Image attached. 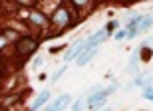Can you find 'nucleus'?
Listing matches in <instances>:
<instances>
[{"label":"nucleus","instance_id":"1","mask_svg":"<svg viewBox=\"0 0 153 111\" xmlns=\"http://www.w3.org/2000/svg\"><path fill=\"white\" fill-rule=\"evenodd\" d=\"M52 22L56 24V26H66V28H76L78 26V18L72 14V10L70 8H64V6H60L54 14H52Z\"/></svg>","mask_w":153,"mask_h":111},{"label":"nucleus","instance_id":"2","mask_svg":"<svg viewBox=\"0 0 153 111\" xmlns=\"http://www.w3.org/2000/svg\"><path fill=\"white\" fill-rule=\"evenodd\" d=\"M38 46H40V40H36L34 36H20V38L16 40L14 48H16L18 56H26V58H28L30 54H34V52L38 50Z\"/></svg>","mask_w":153,"mask_h":111},{"label":"nucleus","instance_id":"3","mask_svg":"<svg viewBox=\"0 0 153 111\" xmlns=\"http://www.w3.org/2000/svg\"><path fill=\"white\" fill-rule=\"evenodd\" d=\"M105 99H108L105 91H103V89H97V91H91V93L88 95V105H90L91 109H100V107L105 105Z\"/></svg>","mask_w":153,"mask_h":111},{"label":"nucleus","instance_id":"4","mask_svg":"<svg viewBox=\"0 0 153 111\" xmlns=\"http://www.w3.org/2000/svg\"><path fill=\"white\" fill-rule=\"evenodd\" d=\"M84 50H85V40H78V42H76V44L72 46L68 52H66V56H64V61L68 64V61H72V60H78Z\"/></svg>","mask_w":153,"mask_h":111},{"label":"nucleus","instance_id":"5","mask_svg":"<svg viewBox=\"0 0 153 111\" xmlns=\"http://www.w3.org/2000/svg\"><path fill=\"white\" fill-rule=\"evenodd\" d=\"M108 36H109V34H108V30H105V28H103V30H100V32H96L90 40H85V50H97V46L102 44Z\"/></svg>","mask_w":153,"mask_h":111},{"label":"nucleus","instance_id":"6","mask_svg":"<svg viewBox=\"0 0 153 111\" xmlns=\"http://www.w3.org/2000/svg\"><path fill=\"white\" fill-rule=\"evenodd\" d=\"M68 103H70V95L64 93V95H60V97H58L54 103H50V105L46 107V111H64Z\"/></svg>","mask_w":153,"mask_h":111},{"label":"nucleus","instance_id":"7","mask_svg":"<svg viewBox=\"0 0 153 111\" xmlns=\"http://www.w3.org/2000/svg\"><path fill=\"white\" fill-rule=\"evenodd\" d=\"M48 99H50V91L46 89V91H42V93H40L38 97H36V101H34V103L30 105V111H38V109H40L42 105H44V103H46Z\"/></svg>","mask_w":153,"mask_h":111},{"label":"nucleus","instance_id":"8","mask_svg":"<svg viewBox=\"0 0 153 111\" xmlns=\"http://www.w3.org/2000/svg\"><path fill=\"white\" fill-rule=\"evenodd\" d=\"M96 54H97V50H84V52H82V56L76 60V66H79V67L85 66V64H88V61H90Z\"/></svg>","mask_w":153,"mask_h":111},{"label":"nucleus","instance_id":"9","mask_svg":"<svg viewBox=\"0 0 153 111\" xmlns=\"http://www.w3.org/2000/svg\"><path fill=\"white\" fill-rule=\"evenodd\" d=\"M30 22L36 24V26H46V24H48V18H46L44 14H40L38 10H32V14H30Z\"/></svg>","mask_w":153,"mask_h":111},{"label":"nucleus","instance_id":"10","mask_svg":"<svg viewBox=\"0 0 153 111\" xmlns=\"http://www.w3.org/2000/svg\"><path fill=\"white\" fill-rule=\"evenodd\" d=\"M151 26H153V12H149L147 16H143L141 24L137 26V32H145V30H149Z\"/></svg>","mask_w":153,"mask_h":111},{"label":"nucleus","instance_id":"11","mask_svg":"<svg viewBox=\"0 0 153 111\" xmlns=\"http://www.w3.org/2000/svg\"><path fill=\"white\" fill-rule=\"evenodd\" d=\"M147 79H149L147 73H139V75L135 78V81H133V85H137V87H145V85H147V83H145Z\"/></svg>","mask_w":153,"mask_h":111},{"label":"nucleus","instance_id":"12","mask_svg":"<svg viewBox=\"0 0 153 111\" xmlns=\"http://www.w3.org/2000/svg\"><path fill=\"white\" fill-rule=\"evenodd\" d=\"M139 56H141V60L143 61H149V60H151V48H149V46H143V48H141V52H139Z\"/></svg>","mask_w":153,"mask_h":111},{"label":"nucleus","instance_id":"13","mask_svg":"<svg viewBox=\"0 0 153 111\" xmlns=\"http://www.w3.org/2000/svg\"><path fill=\"white\" fill-rule=\"evenodd\" d=\"M143 97L153 101V85H145V87H143Z\"/></svg>","mask_w":153,"mask_h":111},{"label":"nucleus","instance_id":"14","mask_svg":"<svg viewBox=\"0 0 153 111\" xmlns=\"http://www.w3.org/2000/svg\"><path fill=\"white\" fill-rule=\"evenodd\" d=\"M6 73H8V67H6V61H4V58L0 56V79L4 78Z\"/></svg>","mask_w":153,"mask_h":111},{"label":"nucleus","instance_id":"15","mask_svg":"<svg viewBox=\"0 0 153 111\" xmlns=\"http://www.w3.org/2000/svg\"><path fill=\"white\" fill-rule=\"evenodd\" d=\"M64 72H66V66H62V67H60V70H58L56 73H54V75H52V81H58V79H60V78L64 75Z\"/></svg>","mask_w":153,"mask_h":111},{"label":"nucleus","instance_id":"16","mask_svg":"<svg viewBox=\"0 0 153 111\" xmlns=\"http://www.w3.org/2000/svg\"><path fill=\"white\" fill-rule=\"evenodd\" d=\"M127 38V32H125V30H117V32H115V40H125Z\"/></svg>","mask_w":153,"mask_h":111},{"label":"nucleus","instance_id":"17","mask_svg":"<svg viewBox=\"0 0 153 111\" xmlns=\"http://www.w3.org/2000/svg\"><path fill=\"white\" fill-rule=\"evenodd\" d=\"M137 56H139V54H137V52H133V54H131V58H129V67H133V66H135V64H137V60H139Z\"/></svg>","mask_w":153,"mask_h":111},{"label":"nucleus","instance_id":"18","mask_svg":"<svg viewBox=\"0 0 153 111\" xmlns=\"http://www.w3.org/2000/svg\"><path fill=\"white\" fill-rule=\"evenodd\" d=\"M82 105H84V99H78V101L74 103V107H72L70 111H82Z\"/></svg>","mask_w":153,"mask_h":111},{"label":"nucleus","instance_id":"19","mask_svg":"<svg viewBox=\"0 0 153 111\" xmlns=\"http://www.w3.org/2000/svg\"><path fill=\"white\" fill-rule=\"evenodd\" d=\"M117 26H119V22H109L105 30H108V34H109V32H114V30H115V28H117Z\"/></svg>","mask_w":153,"mask_h":111},{"label":"nucleus","instance_id":"20","mask_svg":"<svg viewBox=\"0 0 153 111\" xmlns=\"http://www.w3.org/2000/svg\"><path fill=\"white\" fill-rule=\"evenodd\" d=\"M6 44H8V38H6L4 34H0V50H2V48H4Z\"/></svg>","mask_w":153,"mask_h":111},{"label":"nucleus","instance_id":"21","mask_svg":"<svg viewBox=\"0 0 153 111\" xmlns=\"http://www.w3.org/2000/svg\"><path fill=\"white\" fill-rule=\"evenodd\" d=\"M137 34H139L137 30H129V32H127V38H135Z\"/></svg>","mask_w":153,"mask_h":111},{"label":"nucleus","instance_id":"22","mask_svg":"<svg viewBox=\"0 0 153 111\" xmlns=\"http://www.w3.org/2000/svg\"><path fill=\"white\" fill-rule=\"evenodd\" d=\"M0 111H8V109H6V107H0Z\"/></svg>","mask_w":153,"mask_h":111},{"label":"nucleus","instance_id":"23","mask_svg":"<svg viewBox=\"0 0 153 111\" xmlns=\"http://www.w3.org/2000/svg\"><path fill=\"white\" fill-rule=\"evenodd\" d=\"M149 40H153V36H151V38H149Z\"/></svg>","mask_w":153,"mask_h":111}]
</instances>
